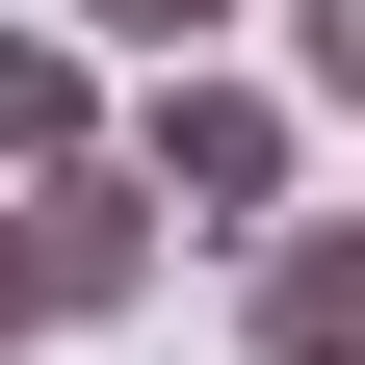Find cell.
<instances>
[{"instance_id": "obj_3", "label": "cell", "mask_w": 365, "mask_h": 365, "mask_svg": "<svg viewBox=\"0 0 365 365\" xmlns=\"http://www.w3.org/2000/svg\"><path fill=\"white\" fill-rule=\"evenodd\" d=\"M105 157V78H78V26H0V182Z\"/></svg>"}, {"instance_id": "obj_6", "label": "cell", "mask_w": 365, "mask_h": 365, "mask_svg": "<svg viewBox=\"0 0 365 365\" xmlns=\"http://www.w3.org/2000/svg\"><path fill=\"white\" fill-rule=\"evenodd\" d=\"M78 26H105V53H209L235 0H78Z\"/></svg>"}, {"instance_id": "obj_1", "label": "cell", "mask_w": 365, "mask_h": 365, "mask_svg": "<svg viewBox=\"0 0 365 365\" xmlns=\"http://www.w3.org/2000/svg\"><path fill=\"white\" fill-rule=\"evenodd\" d=\"M105 157L157 182V235H287V105H261V78H209V53H157V105H130Z\"/></svg>"}, {"instance_id": "obj_5", "label": "cell", "mask_w": 365, "mask_h": 365, "mask_svg": "<svg viewBox=\"0 0 365 365\" xmlns=\"http://www.w3.org/2000/svg\"><path fill=\"white\" fill-rule=\"evenodd\" d=\"M287 105H365V0H287Z\"/></svg>"}, {"instance_id": "obj_2", "label": "cell", "mask_w": 365, "mask_h": 365, "mask_svg": "<svg viewBox=\"0 0 365 365\" xmlns=\"http://www.w3.org/2000/svg\"><path fill=\"white\" fill-rule=\"evenodd\" d=\"M261 365H365V209H287L261 235Z\"/></svg>"}, {"instance_id": "obj_4", "label": "cell", "mask_w": 365, "mask_h": 365, "mask_svg": "<svg viewBox=\"0 0 365 365\" xmlns=\"http://www.w3.org/2000/svg\"><path fill=\"white\" fill-rule=\"evenodd\" d=\"M0 339H78V313H53V209H26V182H0Z\"/></svg>"}]
</instances>
